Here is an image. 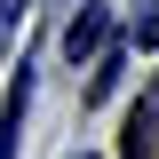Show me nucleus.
Masks as SVG:
<instances>
[{
	"instance_id": "nucleus-2",
	"label": "nucleus",
	"mask_w": 159,
	"mask_h": 159,
	"mask_svg": "<svg viewBox=\"0 0 159 159\" xmlns=\"http://www.w3.org/2000/svg\"><path fill=\"white\" fill-rule=\"evenodd\" d=\"M24 96H32V72L16 64L8 96H0V159H16V135H24Z\"/></svg>"
},
{
	"instance_id": "nucleus-5",
	"label": "nucleus",
	"mask_w": 159,
	"mask_h": 159,
	"mask_svg": "<svg viewBox=\"0 0 159 159\" xmlns=\"http://www.w3.org/2000/svg\"><path fill=\"white\" fill-rule=\"evenodd\" d=\"M111 80H119V48H103V56H96V80H88V96H111Z\"/></svg>"
},
{
	"instance_id": "nucleus-6",
	"label": "nucleus",
	"mask_w": 159,
	"mask_h": 159,
	"mask_svg": "<svg viewBox=\"0 0 159 159\" xmlns=\"http://www.w3.org/2000/svg\"><path fill=\"white\" fill-rule=\"evenodd\" d=\"M8 24H24V0H0V40H8Z\"/></svg>"
},
{
	"instance_id": "nucleus-4",
	"label": "nucleus",
	"mask_w": 159,
	"mask_h": 159,
	"mask_svg": "<svg viewBox=\"0 0 159 159\" xmlns=\"http://www.w3.org/2000/svg\"><path fill=\"white\" fill-rule=\"evenodd\" d=\"M127 40H135V48H159V0H143V16L127 24Z\"/></svg>"
},
{
	"instance_id": "nucleus-1",
	"label": "nucleus",
	"mask_w": 159,
	"mask_h": 159,
	"mask_svg": "<svg viewBox=\"0 0 159 159\" xmlns=\"http://www.w3.org/2000/svg\"><path fill=\"white\" fill-rule=\"evenodd\" d=\"M103 40H111V8H103V0H88L80 16L64 24V56H72V64H88V72H96V56H103Z\"/></svg>"
},
{
	"instance_id": "nucleus-3",
	"label": "nucleus",
	"mask_w": 159,
	"mask_h": 159,
	"mask_svg": "<svg viewBox=\"0 0 159 159\" xmlns=\"http://www.w3.org/2000/svg\"><path fill=\"white\" fill-rule=\"evenodd\" d=\"M151 127H159V88L127 111V143H119V159H143V151H151Z\"/></svg>"
}]
</instances>
